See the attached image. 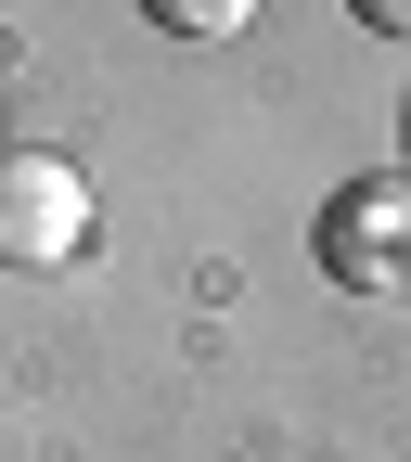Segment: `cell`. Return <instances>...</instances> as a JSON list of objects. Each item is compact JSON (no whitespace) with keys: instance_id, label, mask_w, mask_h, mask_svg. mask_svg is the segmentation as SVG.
Instances as JSON below:
<instances>
[{"instance_id":"obj_5","label":"cell","mask_w":411,"mask_h":462,"mask_svg":"<svg viewBox=\"0 0 411 462\" xmlns=\"http://www.w3.org/2000/svg\"><path fill=\"white\" fill-rule=\"evenodd\" d=\"M398 167H411V116H398Z\"/></svg>"},{"instance_id":"obj_3","label":"cell","mask_w":411,"mask_h":462,"mask_svg":"<svg viewBox=\"0 0 411 462\" xmlns=\"http://www.w3.org/2000/svg\"><path fill=\"white\" fill-rule=\"evenodd\" d=\"M142 14H154L167 39H245V26H257V0H142Z\"/></svg>"},{"instance_id":"obj_1","label":"cell","mask_w":411,"mask_h":462,"mask_svg":"<svg viewBox=\"0 0 411 462\" xmlns=\"http://www.w3.org/2000/svg\"><path fill=\"white\" fill-rule=\"evenodd\" d=\"M90 245V180L65 154H0V270H65Z\"/></svg>"},{"instance_id":"obj_2","label":"cell","mask_w":411,"mask_h":462,"mask_svg":"<svg viewBox=\"0 0 411 462\" xmlns=\"http://www.w3.org/2000/svg\"><path fill=\"white\" fill-rule=\"evenodd\" d=\"M322 270L347 282V296L411 282V180H347V193L322 206Z\"/></svg>"},{"instance_id":"obj_4","label":"cell","mask_w":411,"mask_h":462,"mask_svg":"<svg viewBox=\"0 0 411 462\" xmlns=\"http://www.w3.org/2000/svg\"><path fill=\"white\" fill-rule=\"evenodd\" d=\"M360 26H386V39H411V0H360Z\"/></svg>"}]
</instances>
